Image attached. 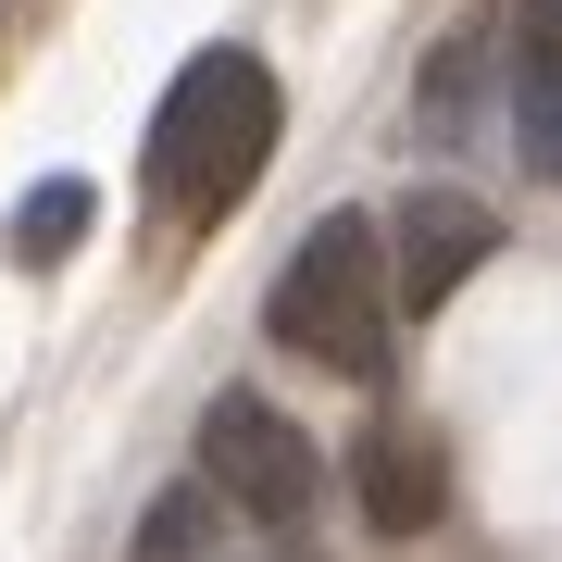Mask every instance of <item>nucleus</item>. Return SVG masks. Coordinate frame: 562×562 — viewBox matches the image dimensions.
<instances>
[{"label": "nucleus", "mask_w": 562, "mask_h": 562, "mask_svg": "<svg viewBox=\"0 0 562 562\" xmlns=\"http://www.w3.org/2000/svg\"><path fill=\"white\" fill-rule=\"evenodd\" d=\"M513 150L562 176V0H513Z\"/></svg>", "instance_id": "obj_6"}, {"label": "nucleus", "mask_w": 562, "mask_h": 562, "mask_svg": "<svg viewBox=\"0 0 562 562\" xmlns=\"http://www.w3.org/2000/svg\"><path fill=\"white\" fill-rule=\"evenodd\" d=\"M201 550H213V487H162L125 562H201Z\"/></svg>", "instance_id": "obj_8"}, {"label": "nucleus", "mask_w": 562, "mask_h": 562, "mask_svg": "<svg viewBox=\"0 0 562 562\" xmlns=\"http://www.w3.org/2000/svg\"><path fill=\"white\" fill-rule=\"evenodd\" d=\"M462 88H475V50H438V63H425V125H438V138H462V125H475V101H462Z\"/></svg>", "instance_id": "obj_9"}, {"label": "nucleus", "mask_w": 562, "mask_h": 562, "mask_svg": "<svg viewBox=\"0 0 562 562\" xmlns=\"http://www.w3.org/2000/svg\"><path fill=\"white\" fill-rule=\"evenodd\" d=\"M201 487H213V501H238L250 525H301V513L325 501V462H313V438H301L276 401L225 387V401L201 413Z\"/></svg>", "instance_id": "obj_3"}, {"label": "nucleus", "mask_w": 562, "mask_h": 562, "mask_svg": "<svg viewBox=\"0 0 562 562\" xmlns=\"http://www.w3.org/2000/svg\"><path fill=\"white\" fill-rule=\"evenodd\" d=\"M88 213H101V188H88V176H38V188L13 201V262H25V276H50V262H76Z\"/></svg>", "instance_id": "obj_7"}, {"label": "nucleus", "mask_w": 562, "mask_h": 562, "mask_svg": "<svg viewBox=\"0 0 562 562\" xmlns=\"http://www.w3.org/2000/svg\"><path fill=\"white\" fill-rule=\"evenodd\" d=\"M350 487H362V525H375V538H425V525L450 513V450L413 438V425H375V438L350 450Z\"/></svg>", "instance_id": "obj_5"}, {"label": "nucleus", "mask_w": 562, "mask_h": 562, "mask_svg": "<svg viewBox=\"0 0 562 562\" xmlns=\"http://www.w3.org/2000/svg\"><path fill=\"white\" fill-rule=\"evenodd\" d=\"M501 250V213L462 201V188H413L401 225H387V313H438L462 301V276Z\"/></svg>", "instance_id": "obj_4"}, {"label": "nucleus", "mask_w": 562, "mask_h": 562, "mask_svg": "<svg viewBox=\"0 0 562 562\" xmlns=\"http://www.w3.org/2000/svg\"><path fill=\"white\" fill-rule=\"evenodd\" d=\"M262 162H276V76H262V50H188L162 113H150V150H138L150 201L176 225H213V213L250 201Z\"/></svg>", "instance_id": "obj_1"}, {"label": "nucleus", "mask_w": 562, "mask_h": 562, "mask_svg": "<svg viewBox=\"0 0 562 562\" xmlns=\"http://www.w3.org/2000/svg\"><path fill=\"white\" fill-rule=\"evenodd\" d=\"M262 325H276V350H301L325 362V375H350V387H375L387 375V238L362 213H325L301 250L276 262V301H262Z\"/></svg>", "instance_id": "obj_2"}]
</instances>
